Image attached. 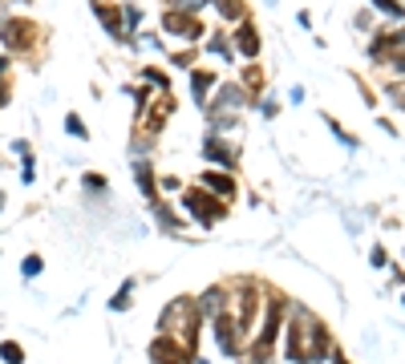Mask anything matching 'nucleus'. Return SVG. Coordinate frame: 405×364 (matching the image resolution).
<instances>
[{
	"instance_id": "nucleus-1",
	"label": "nucleus",
	"mask_w": 405,
	"mask_h": 364,
	"mask_svg": "<svg viewBox=\"0 0 405 364\" xmlns=\"http://www.w3.org/2000/svg\"><path fill=\"white\" fill-rule=\"evenodd\" d=\"M150 361L154 364H191V344L170 340V336H158L154 344H150Z\"/></svg>"
},
{
	"instance_id": "nucleus-2",
	"label": "nucleus",
	"mask_w": 405,
	"mask_h": 364,
	"mask_svg": "<svg viewBox=\"0 0 405 364\" xmlns=\"http://www.w3.org/2000/svg\"><path fill=\"white\" fill-rule=\"evenodd\" d=\"M195 320H199V312H191V304H187V300H179V304H170L167 315H163V332H170V328H179V324H183V340L195 344Z\"/></svg>"
},
{
	"instance_id": "nucleus-3",
	"label": "nucleus",
	"mask_w": 405,
	"mask_h": 364,
	"mask_svg": "<svg viewBox=\"0 0 405 364\" xmlns=\"http://www.w3.org/2000/svg\"><path fill=\"white\" fill-rule=\"evenodd\" d=\"M183 202H187V211H195V215H199V223H207V227L223 218V207H219V202H211L203 191H187V194H183Z\"/></svg>"
},
{
	"instance_id": "nucleus-4",
	"label": "nucleus",
	"mask_w": 405,
	"mask_h": 364,
	"mask_svg": "<svg viewBox=\"0 0 405 364\" xmlns=\"http://www.w3.org/2000/svg\"><path fill=\"white\" fill-rule=\"evenodd\" d=\"M393 49V65L397 69H405V33H389V37H377L373 41V57L377 61H385V53Z\"/></svg>"
},
{
	"instance_id": "nucleus-5",
	"label": "nucleus",
	"mask_w": 405,
	"mask_h": 364,
	"mask_svg": "<svg viewBox=\"0 0 405 364\" xmlns=\"http://www.w3.org/2000/svg\"><path fill=\"white\" fill-rule=\"evenodd\" d=\"M163 28H167V33H174V37H187V41L203 37V24L195 21L191 12H170L167 21H163Z\"/></svg>"
},
{
	"instance_id": "nucleus-6",
	"label": "nucleus",
	"mask_w": 405,
	"mask_h": 364,
	"mask_svg": "<svg viewBox=\"0 0 405 364\" xmlns=\"http://www.w3.org/2000/svg\"><path fill=\"white\" fill-rule=\"evenodd\" d=\"M276 328H280V308L272 304V308H267V324H263L260 340H256V356H267V352H272V340H276Z\"/></svg>"
},
{
	"instance_id": "nucleus-7",
	"label": "nucleus",
	"mask_w": 405,
	"mask_h": 364,
	"mask_svg": "<svg viewBox=\"0 0 405 364\" xmlns=\"http://www.w3.org/2000/svg\"><path fill=\"white\" fill-rule=\"evenodd\" d=\"M4 41H8V49H28L33 45V24H24V21L4 24Z\"/></svg>"
},
{
	"instance_id": "nucleus-8",
	"label": "nucleus",
	"mask_w": 405,
	"mask_h": 364,
	"mask_svg": "<svg viewBox=\"0 0 405 364\" xmlns=\"http://www.w3.org/2000/svg\"><path fill=\"white\" fill-rule=\"evenodd\" d=\"M235 45H239V53H243V57H256V53H260V37H256V28H251V24H247V21L239 24V33H235Z\"/></svg>"
},
{
	"instance_id": "nucleus-9",
	"label": "nucleus",
	"mask_w": 405,
	"mask_h": 364,
	"mask_svg": "<svg viewBox=\"0 0 405 364\" xmlns=\"http://www.w3.org/2000/svg\"><path fill=\"white\" fill-rule=\"evenodd\" d=\"M215 332H219V344L227 348V352H235L239 344H235V328H231V315H215Z\"/></svg>"
},
{
	"instance_id": "nucleus-10",
	"label": "nucleus",
	"mask_w": 405,
	"mask_h": 364,
	"mask_svg": "<svg viewBox=\"0 0 405 364\" xmlns=\"http://www.w3.org/2000/svg\"><path fill=\"white\" fill-rule=\"evenodd\" d=\"M203 154H207V158H215V162H223V166H231V162H235L231 146H227V142H219V138H207V146H203Z\"/></svg>"
},
{
	"instance_id": "nucleus-11",
	"label": "nucleus",
	"mask_w": 405,
	"mask_h": 364,
	"mask_svg": "<svg viewBox=\"0 0 405 364\" xmlns=\"http://www.w3.org/2000/svg\"><path fill=\"white\" fill-rule=\"evenodd\" d=\"M199 308H203L199 315H211V320H215V315L223 312V291H219V288H211L207 295H203V300H199Z\"/></svg>"
},
{
	"instance_id": "nucleus-12",
	"label": "nucleus",
	"mask_w": 405,
	"mask_h": 364,
	"mask_svg": "<svg viewBox=\"0 0 405 364\" xmlns=\"http://www.w3.org/2000/svg\"><path fill=\"white\" fill-rule=\"evenodd\" d=\"M203 182H207V191H219V194H231V191H235V182H231L227 174H207Z\"/></svg>"
},
{
	"instance_id": "nucleus-13",
	"label": "nucleus",
	"mask_w": 405,
	"mask_h": 364,
	"mask_svg": "<svg viewBox=\"0 0 405 364\" xmlns=\"http://www.w3.org/2000/svg\"><path fill=\"white\" fill-rule=\"evenodd\" d=\"M97 17H101V24H106L114 37H122V21H118L122 12H114V8H101V4H97Z\"/></svg>"
},
{
	"instance_id": "nucleus-14",
	"label": "nucleus",
	"mask_w": 405,
	"mask_h": 364,
	"mask_svg": "<svg viewBox=\"0 0 405 364\" xmlns=\"http://www.w3.org/2000/svg\"><path fill=\"white\" fill-rule=\"evenodd\" d=\"M215 81L207 77V73H195L191 77V89H195V101H207V89H211Z\"/></svg>"
},
{
	"instance_id": "nucleus-15",
	"label": "nucleus",
	"mask_w": 405,
	"mask_h": 364,
	"mask_svg": "<svg viewBox=\"0 0 405 364\" xmlns=\"http://www.w3.org/2000/svg\"><path fill=\"white\" fill-rule=\"evenodd\" d=\"M215 4H219V12H223L227 21H235V17H243V8H239L235 0H215Z\"/></svg>"
},
{
	"instance_id": "nucleus-16",
	"label": "nucleus",
	"mask_w": 405,
	"mask_h": 364,
	"mask_svg": "<svg viewBox=\"0 0 405 364\" xmlns=\"http://www.w3.org/2000/svg\"><path fill=\"white\" fill-rule=\"evenodd\" d=\"M0 356H4L8 364H21L24 361V352L17 348V344H0Z\"/></svg>"
},
{
	"instance_id": "nucleus-17",
	"label": "nucleus",
	"mask_w": 405,
	"mask_h": 364,
	"mask_svg": "<svg viewBox=\"0 0 405 364\" xmlns=\"http://www.w3.org/2000/svg\"><path fill=\"white\" fill-rule=\"evenodd\" d=\"M373 4H377L381 12H389V17H402V12H405V8L397 4V0H373Z\"/></svg>"
},
{
	"instance_id": "nucleus-18",
	"label": "nucleus",
	"mask_w": 405,
	"mask_h": 364,
	"mask_svg": "<svg viewBox=\"0 0 405 364\" xmlns=\"http://www.w3.org/2000/svg\"><path fill=\"white\" fill-rule=\"evenodd\" d=\"M138 187H142V194H154V182H150V166H138Z\"/></svg>"
},
{
	"instance_id": "nucleus-19",
	"label": "nucleus",
	"mask_w": 405,
	"mask_h": 364,
	"mask_svg": "<svg viewBox=\"0 0 405 364\" xmlns=\"http://www.w3.org/2000/svg\"><path fill=\"white\" fill-rule=\"evenodd\" d=\"M130 288H134V284L126 279V284H122V291H118V300H114V312H122V308L130 304Z\"/></svg>"
},
{
	"instance_id": "nucleus-20",
	"label": "nucleus",
	"mask_w": 405,
	"mask_h": 364,
	"mask_svg": "<svg viewBox=\"0 0 405 364\" xmlns=\"http://www.w3.org/2000/svg\"><path fill=\"white\" fill-rule=\"evenodd\" d=\"M81 182H85V187H90V191H101V187H106V178H101V174H85V178H81Z\"/></svg>"
},
{
	"instance_id": "nucleus-21",
	"label": "nucleus",
	"mask_w": 405,
	"mask_h": 364,
	"mask_svg": "<svg viewBox=\"0 0 405 364\" xmlns=\"http://www.w3.org/2000/svg\"><path fill=\"white\" fill-rule=\"evenodd\" d=\"M24 275H41V259H37V255L24 259Z\"/></svg>"
},
{
	"instance_id": "nucleus-22",
	"label": "nucleus",
	"mask_w": 405,
	"mask_h": 364,
	"mask_svg": "<svg viewBox=\"0 0 405 364\" xmlns=\"http://www.w3.org/2000/svg\"><path fill=\"white\" fill-rule=\"evenodd\" d=\"M65 130H69V134H81V138H85V125H81L77 118H69V121H65Z\"/></svg>"
},
{
	"instance_id": "nucleus-23",
	"label": "nucleus",
	"mask_w": 405,
	"mask_h": 364,
	"mask_svg": "<svg viewBox=\"0 0 405 364\" xmlns=\"http://www.w3.org/2000/svg\"><path fill=\"white\" fill-rule=\"evenodd\" d=\"M174 4H183V8H195V4H199V0H174Z\"/></svg>"
},
{
	"instance_id": "nucleus-24",
	"label": "nucleus",
	"mask_w": 405,
	"mask_h": 364,
	"mask_svg": "<svg viewBox=\"0 0 405 364\" xmlns=\"http://www.w3.org/2000/svg\"><path fill=\"white\" fill-rule=\"evenodd\" d=\"M0 207H4V194H0Z\"/></svg>"
},
{
	"instance_id": "nucleus-25",
	"label": "nucleus",
	"mask_w": 405,
	"mask_h": 364,
	"mask_svg": "<svg viewBox=\"0 0 405 364\" xmlns=\"http://www.w3.org/2000/svg\"><path fill=\"white\" fill-rule=\"evenodd\" d=\"M336 364H340V361H336Z\"/></svg>"
}]
</instances>
